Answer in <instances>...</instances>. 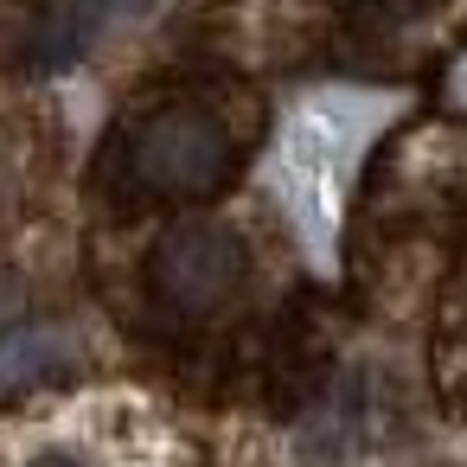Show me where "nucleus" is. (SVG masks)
Masks as SVG:
<instances>
[{
  "label": "nucleus",
  "instance_id": "f257e3e1",
  "mask_svg": "<svg viewBox=\"0 0 467 467\" xmlns=\"http://www.w3.org/2000/svg\"><path fill=\"white\" fill-rule=\"evenodd\" d=\"M231 161H237V148H231V135H224V122L212 109H154L122 141L129 180L141 192H161V199L212 192L231 173Z\"/></svg>",
  "mask_w": 467,
  "mask_h": 467
},
{
  "label": "nucleus",
  "instance_id": "f03ea898",
  "mask_svg": "<svg viewBox=\"0 0 467 467\" xmlns=\"http://www.w3.org/2000/svg\"><path fill=\"white\" fill-rule=\"evenodd\" d=\"M148 282H154V295H161L167 307H180V314H212V307H224V301L237 295V282H244V250H237V237L218 231V224H180V231L161 237V250H154V263H148Z\"/></svg>",
  "mask_w": 467,
  "mask_h": 467
},
{
  "label": "nucleus",
  "instance_id": "7ed1b4c3",
  "mask_svg": "<svg viewBox=\"0 0 467 467\" xmlns=\"http://www.w3.org/2000/svg\"><path fill=\"white\" fill-rule=\"evenodd\" d=\"M97 20H103V0H71L65 14H52V20L33 33V65H58V58H71V52L97 33Z\"/></svg>",
  "mask_w": 467,
  "mask_h": 467
},
{
  "label": "nucleus",
  "instance_id": "20e7f679",
  "mask_svg": "<svg viewBox=\"0 0 467 467\" xmlns=\"http://www.w3.org/2000/svg\"><path fill=\"white\" fill-rule=\"evenodd\" d=\"M39 467H78V461H65V454H52V461H39Z\"/></svg>",
  "mask_w": 467,
  "mask_h": 467
}]
</instances>
